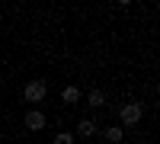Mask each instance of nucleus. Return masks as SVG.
<instances>
[{
  "instance_id": "f257e3e1",
  "label": "nucleus",
  "mask_w": 160,
  "mask_h": 144,
  "mask_svg": "<svg viewBox=\"0 0 160 144\" xmlns=\"http://www.w3.org/2000/svg\"><path fill=\"white\" fill-rule=\"evenodd\" d=\"M118 119H122V125H138L141 122V106L138 102H125L118 109Z\"/></svg>"
},
{
  "instance_id": "f03ea898",
  "label": "nucleus",
  "mask_w": 160,
  "mask_h": 144,
  "mask_svg": "<svg viewBox=\"0 0 160 144\" xmlns=\"http://www.w3.org/2000/svg\"><path fill=\"white\" fill-rule=\"evenodd\" d=\"M22 96L29 99V102H42V99H45V83H42V80H32V83H26Z\"/></svg>"
},
{
  "instance_id": "7ed1b4c3",
  "label": "nucleus",
  "mask_w": 160,
  "mask_h": 144,
  "mask_svg": "<svg viewBox=\"0 0 160 144\" xmlns=\"http://www.w3.org/2000/svg\"><path fill=\"white\" fill-rule=\"evenodd\" d=\"M22 125L29 128V132H42V128H45V115L38 112V109H32V112H26V119H22Z\"/></svg>"
},
{
  "instance_id": "20e7f679",
  "label": "nucleus",
  "mask_w": 160,
  "mask_h": 144,
  "mask_svg": "<svg viewBox=\"0 0 160 144\" xmlns=\"http://www.w3.org/2000/svg\"><path fill=\"white\" fill-rule=\"evenodd\" d=\"M77 135H80V138H93V135H96V122H90V119H83V122L77 125Z\"/></svg>"
},
{
  "instance_id": "39448f33",
  "label": "nucleus",
  "mask_w": 160,
  "mask_h": 144,
  "mask_svg": "<svg viewBox=\"0 0 160 144\" xmlns=\"http://www.w3.org/2000/svg\"><path fill=\"white\" fill-rule=\"evenodd\" d=\"M61 99H64V102H71V106H74V102L80 99V90H77V87H64V93H61Z\"/></svg>"
},
{
  "instance_id": "423d86ee",
  "label": "nucleus",
  "mask_w": 160,
  "mask_h": 144,
  "mask_svg": "<svg viewBox=\"0 0 160 144\" xmlns=\"http://www.w3.org/2000/svg\"><path fill=\"white\" fill-rule=\"evenodd\" d=\"M90 106H106V93L102 90H93L90 93Z\"/></svg>"
},
{
  "instance_id": "0eeeda50",
  "label": "nucleus",
  "mask_w": 160,
  "mask_h": 144,
  "mask_svg": "<svg viewBox=\"0 0 160 144\" xmlns=\"http://www.w3.org/2000/svg\"><path fill=\"white\" fill-rule=\"evenodd\" d=\"M106 141L118 144V141H122V128H106Z\"/></svg>"
},
{
  "instance_id": "6e6552de",
  "label": "nucleus",
  "mask_w": 160,
  "mask_h": 144,
  "mask_svg": "<svg viewBox=\"0 0 160 144\" xmlns=\"http://www.w3.org/2000/svg\"><path fill=\"white\" fill-rule=\"evenodd\" d=\"M55 144H74V135H68V132H64V135H55Z\"/></svg>"
}]
</instances>
